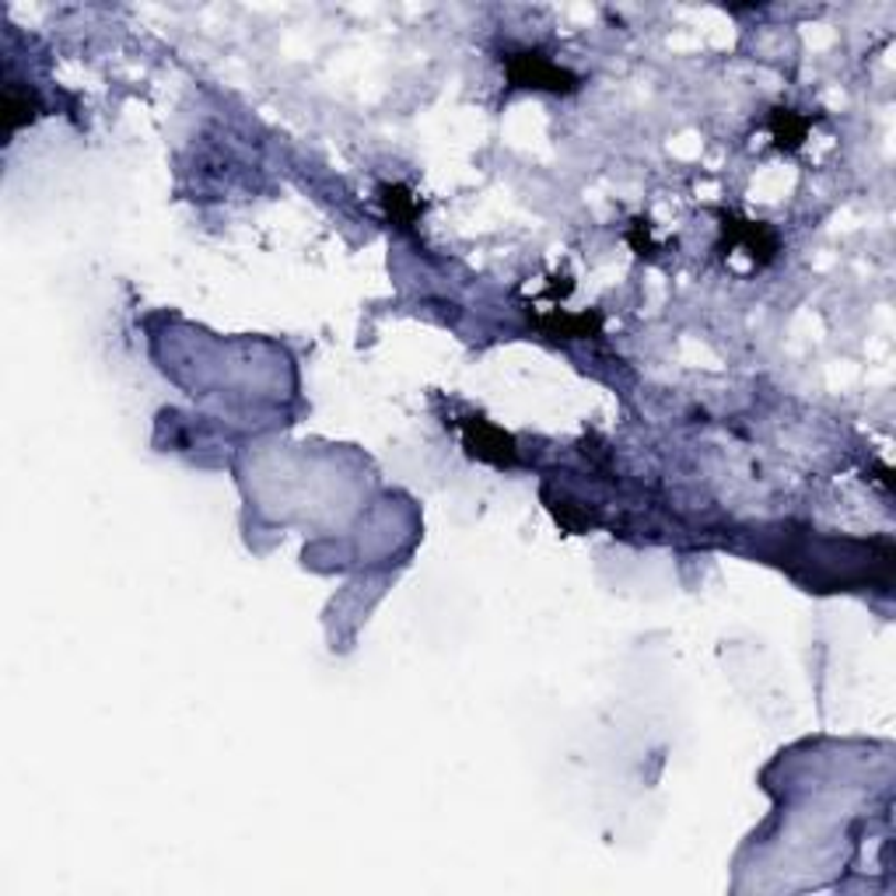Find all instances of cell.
<instances>
[{
  "mask_svg": "<svg viewBox=\"0 0 896 896\" xmlns=\"http://www.w3.org/2000/svg\"><path fill=\"white\" fill-rule=\"evenodd\" d=\"M722 235H725L728 249H743L756 267H767L781 249L778 231H774L770 225L746 222V217H735V214L722 217Z\"/></svg>",
  "mask_w": 896,
  "mask_h": 896,
  "instance_id": "obj_2",
  "label": "cell"
},
{
  "mask_svg": "<svg viewBox=\"0 0 896 896\" xmlns=\"http://www.w3.org/2000/svg\"><path fill=\"white\" fill-rule=\"evenodd\" d=\"M463 445L473 460L481 463H490V466H515L519 463V455H515V442L511 434H505L501 428H494L484 417H466L463 424Z\"/></svg>",
  "mask_w": 896,
  "mask_h": 896,
  "instance_id": "obj_3",
  "label": "cell"
},
{
  "mask_svg": "<svg viewBox=\"0 0 896 896\" xmlns=\"http://www.w3.org/2000/svg\"><path fill=\"white\" fill-rule=\"evenodd\" d=\"M536 326H540L543 333L550 336H595L603 330V319L595 315V312H579V315H568L561 309H550L547 315L536 319Z\"/></svg>",
  "mask_w": 896,
  "mask_h": 896,
  "instance_id": "obj_6",
  "label": "cell"
},
{
  "mask_svg": "<svg viewBox=\"0 0 896 896\" xmlns=\"http://www.w3.org/2000/svg\"><path fill=\"white\" fill-rule=\"evenodd\" d=\"M378 201H382L386 207V217L389 222L400 228V231H413V225L421 222V201L413 196L410 186L403 183H386V186H378Z\"/></svg>",
  "mask_w": 896,
  "mask_h": 896,
  "instance_id": "obj_5",
  "label": "cell"
},
{
  "mask_svg": "<svg viewBox=\"0 0 896 896\" xmlns=\"http://www.w3.org/2000/svg\"><path fill=\"white\" fill-rule=\"evenodd\" d=\"M627 238H630V246H634L637 252H641V256H651L655 246H651V235H648V222H634Z\"/></svg>",
  "mask_w": 896,
  "mask_h": 896,
  "instance_id": "obj_8",
  "label": "cell"
},
{
  "mask_svg": "<svg viewBox=\"0 0 896 896\" xmlns=\"http://www.w3.org/2000/svg\"><path fill=\"white\" fill-rule=\"evenodd\" d=\"M39 109H43V102H39L35 88H29L22 82H11L8 77V85H4V133L11 137L22 127H29L39 116Z\"/></svg>",
  "mask_w": 896,
  "mask_h": 896,
  "instance_id": "obj_4",
  "label": "cell"
},
{
  "mask_svg": "<svg viewBox=\"0 0 896 896\" xmlns=\"http://www.w3.org/2000/svg\"><path fill=\"white\" fill-rule=\"evenodd\" d=\"M501 67L508 74L511 88L571 95V91H579V85H582L579 74H571L561 64H553V60L547 53H540V50H511V53L501 56Z\"/></svg>",
  "mask_w": 896,
  "mask_h": 896,
  "instance_id": "obj_1",
  "label": "cell"
},
{
  "mask_svg": "<svg viewBox=\"0 0 896 896\" xmlns=\"http://www.w3.org/2000/svg\"><path fill=\"white\" fill-rule=\"evenodd\" d=\"M774 144L785 148V151H795L809 133V116L795 112V109H774L770 112V123H767Z\"/></svg>",
  "mask_w": 896,
  "mask_h": 896,
  "instance_id": "obj_7",
  "label": "cell"
}]
</instances>
